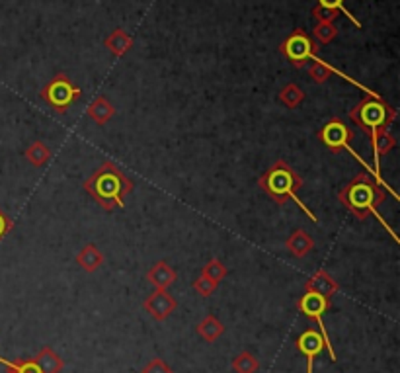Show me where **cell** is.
<instances>
[{"label": "cell", "mask_w": 400, "mask_h": 373, "mask_svg": "<svg viewBox=\"0 0 400 373\" xmlns=\"http://www.w3.org/2000/svg\"><path fill=\"white\" fill-rule=\"evenodd\" d=\"M82 188L96 199V203L104 211H113L125 206V198L133 192L135 184L121 172L116 163L106 161L98 170H94V174L84 180Z\"/></svg>", "instance_id": "6da1fadb"}, {"label": "cell", "mask_w": 400, "mask_h": 373, "mask_svg": "<svg viewBox=\"0 0 400 373\" xmlns=\"http://www.w3.org/2000/svg\"><path fill=\"white\" fill-rule=\"evenodd\" d=\"M338 199L359 221H365L369 215H375L387 227L385 219H381V215L377 213L379 206L385 201V190L367 172H361L352 182H347L346 186L338 192Z\"/></svg>", "instance_id": "7a4b0ae2"}, {"label": "cell", "mask_w": 400, "mask_h": 373, "mask_svg": "<svg viewBox=\"0 0 400 373\" xmlns=\"http://www.w3.org/2000/svg\"><path fill=\"white\" fill-rule=\"evenodd\" d=\"M258 186L260 190H264L278 206H285L287 199H293V201L309 215V219L314 221V223L318 221L313 211L307 208L304 203H301V199L297 196L299 190L303 188V178L297 174L283 158L275 161L264 174L260 176Z\"/></svg>", "instance_id": "3957f363"}, {"label": "cell", "mask_w": 400, "mask_h": 373, "mask_svg": "<svg viewBox=\"0 0 400 373\" xmlns=\"http://www.w3.org/2000/svg\"><path fill=\"white\" fill-rule=\"evenodd\" d=\"M349 120L373 141L377 135L389 131L392 121L397 120V110L381 96H365L349 110Z\"/></svg>", "instance_id": "277c9868"}, {"label": "cell", "mask_w": 400, "mask_h": 373, "mask_svg": "<svg viewBox=\"0 0 400 373\" xmlns=\"http://www.w3.org/2000/svg\"><path fill=\"white\" fill-rule=\"evenodd\" d=\"M39 98L59 116L69 111V108L82 98V88L75 84V80L65 75L57 73L39 92Z\"/></svg>", "instance_id": "5b68a950"}, {"label": "cell", "mask_w": 400, "mask_h": 373, "mask_svg": "<svg viewBox=\"0 0 400 373\" xmlns=\"http://www.w3.org/2000/svg\"><path fill=\"white\" fill-rule=\"evenodd\" d=\"M316 137H318V141L325 145L326 149L330 151V153H340V151H349V153L354 154V158H356L359 165L363 166V168H367L369 172L373 174L375 178V172H373V168L356 153V149L349 145V141L354 139V131L349 129V125H346V121L340 120V118H330V120L326 121L325 125L318 129L316 133Z\"/></svg>", "instance_id": "8992f818"}, {"label": "cell", "mask_w": 400, "mask_h": 373, "mask_svg": "<svg viewBox=\"0 0 400 373\" xmlns=\"http://www.w3.org/2000/svg\"><path fill=\"white\" fill-rule=\"evenodd\" d=\"M297 309H299V313H303L304 317H309L311 320L316 322L318 332H320V336L325 340V350L328 352L332 362H338V356H336L332 340H330L328 330L325 327V318H322L326 311L332 309V297H325L320 295V293H313V291H304V295L297 299Z\"/></svg>", "instance_id": "52a82bcc"}, {"label": "cell", "mask_w": 400, "mask_h": 373, "mask_svg": "<svg viewBox=\"0 0 400 373\" xmlns=\"http://www.w3.org/2000/svg\"><path fill=\"white\" fill-rule=\"evenodd\" d=\"M318 44L304 30H295L291 35H287L280 45V53H282L295 69H303L307 63H311L316 59Z\"/></svg>", "instance_id": "ba28073f"}, {"label": "cell", "mask_w": 400, "mask_h": 373, "mask_svg": "<svg viewBox=\"0 0 400 373\" xmlns=\"http://www.w3.org/2000/svg\"><path fill=\"white\" fill-rule=\"evenodd\" d=\"M176 307H178V301L168 293V289H154L151 295L143 301V309L154 320H166L176 311Z\"/></svg>", "instance_id": "9c48e42d"}, {"label": "cell", "mask_w": 400, "mask_h": 373, "mask_svg": "<svg viewBox=\"0 0 400 373\" xmlns=\"http://www.w3.org/2000/svg\"><path fill=\"white\" fill-rule=\"evenodd\" d=\"M295 346L299 354H303L307 360V373H314V360L325 350V340L320 336V332L314 329H307L303 334L297 336Z\"/></svg>", "instance_id": "30bf717a"}, {"label": "cell", "mask_w": 400, "mask_h": 373, "mask_svg": "<svg viewBox=\"0 0 400 373\" xmlns=\"http://www.w3.org/2000/svg\"><path fill=\"white\" fill-rule=\"evenodd\" d=\"M304 291H313V293H320L325 297H332L340 291V286L332 275L328 274V270L318 268L307 282H304Z\"/></svg>", "instance_id": "8fae6325"}, {"label": "cell", "mask_w": 400, "mask_h": 373, "mask_svg": "<svg viewBox=\"0 0 400 373\" xmlns=\"http://www.w3.org/2000/svg\"><path fill=\"white\" fill-rule=\"evenodd\" d=\"M285 248L293 258H304L314 251V239L304 229H295L285 241Z\"/></svg>", "instance_id": "7c38bea8"}, {"label": "cell", "mask_w": 400, "mask_h": 373, "mask_svg": "<svg viewBox=\"0 0 400 373\" xmlns=\"http://www.w3.org/2000/svg\"><path fill=\"white\" fill-rule=\"evenodd\" d=\"M147 280L149 284L156 287V289H168L170 286L176 284L178 275H176V270L168 262L164 260H158V262L151 266V270L147 272Z\"/></svg>", "instance_id": "4fadbf2b"}, {"label": "cell", "mask_w": 400, "mask_h": 373, "mask_svg": "<svg viewBox=\"0 0 400 373\" xmlns=\"http://www.w3.org/2000/svg\"><path fill=\"white\" fill-rule=\"evenodd\" d=\"M33 362H35V365L39 367L42 373H61L63 367H65V360L51 346H44L42 350L35 354Z\"/></svg>", "instance_id": "5bb4252c"}, {"label": "cell", "mask_w": 400, "mask_h": 373, "mask_svg": "<svg viewBox=\"0 0 400 373\" xmlns=\"http://www.w3.org/2000/svg\"><path fill=\"white\" fill-rule=\"evenodd\" d=\"M75 262L88 272V274H94L96 270H100V266L104 264V254L98 251L96 244H87V246H82L78 254L75 256Z\"/></svg>", "instance_id": "9a60e30c"}, {"label": "cell", "mask_w": 400, "mask_h": 373, "mask_svg": "<svg viewBox=\"0 0 400 373\" xmlns=\"http://www.w3.org/2000/svg\"><path fill=\"white\" fill-rule=\"evenodd\" d=\"M104 45L109 49V53L113 57H123L127 55L131 51V47H133V37H131L129 33L125 32V30H113V32L109 33L108 37L104 39Z\"/></svg>", "instance_id": "2e32d148"}, {"label": "cell", "mask_w": 400, "mask_h": 373, "mask_svg": "<svg viewBox=\"0 0 400 373\" xmlns=\"http://www.w3.org/2000/svg\"><path fill=\"white\" fill-rule=\"evenodd\" d=\"M87 116L92 121H96L98 125H106L113 116H116V108L106 96H98L90 106H88Z\"/></svg>", "instance_id": "e0dca14e"}, {"label": "cell", "mask_w": 400, "mask_h": 373, "mask_svg": "<svg viewBox=\"0 0 400 373\" xmlns=\"http://www.w3.org/2000/svg\"><path fill=\"white\" fill-rule=\"evenodd\" d=\"M195 332L206 342H217L225 332V325L215 315H206L195 327Z\"/></svg>", "instance_id": "ac0fdd59"}, {"label": "cell", "mask_w": 400, "mask_h": 373, "mask_svg": "<svg viewBox=\"0 0 400 373\" xmlns=\"http://www.w3.org/2000/svg\"><path fill=\"white\" fill-rule=\"evenodd\" d=\"M24 156H26V161H28L32 166L42 168V166H45L49 161H51L53 153H51V149H49L44 141H33V143L26 149Z\"/></svg>", "instance_id": "d6986e66"}, {"label": "cell", "mask_w": 400, "mask_h": 373, "mask_svg": "<svg viewBox=\"0 0 400 373\" xmlns=\"http://www.w3.org/2000/svg\"><path fill=\"white\" fill-rule=\"evenodd\" d=\"M278 98H280V102H282L285 108L297 110L304 102V92L303 88L299 87L297 82H289V84H285V87L280 90Z\"/></svg>", "instance_id": "ffe728a7"}, {"label": "cell", "mask_w": 400, "mask_h": 373, "mask_svg": "<svg viewBox=\"0 0 400 373\" xmlns=\"http://www.w3.org/2000/svg\"><path fill=\"white\" fill-rule=\"evenodd\" d=\"M334 73H340V71H336L334 66H330L322 59H313L311 66H309V77L313 78L316 84H325ZM340 75H344V73H340Z\"/></svg>", "instance_id": "44dd1931"}, {"label": "cell", "mask_w": 400, "mask_h": 373, "mask_svg": "<svg viewBox=\"0 0 400 373\" xmlns=\"http://www.w3.org/2000/svg\"><path fill=\"white\" fill-rule=\"evenodd\" d=\"M230 365H233V370L237 373H256L260 367V362L252 352H240Z\"/></svg>", "instance_id": "7402d4cb"}, {"label": "cell", "mask_w": 400, "mask_h": 373, "mask_svg": "<svg viewBox=\"0 0 400 373\" xmlns=\"http://www.w3.org/2000/svg\"><path fill=\"white\" fill-rule=\"evenodd\" d=\"M0 365L6 367V373H42L39 372V367H37L35 362H33V358H30V360H16V362H10V360H6V358L0 356Z\"/></svg>", "instance_id": "603a6c76"}, {"label": "cell", "mask_w": 400, "mask_h": 373, "mask_svg": "<svg viewBox=\"0 0 400 373\" xmlns=\"http://www.w3.org/2000/svg\"><path fill=\"white\" fill-rule=\"evenodd\" d=\"M338 35V28L334 26V22H316L313 30V37L316 44H330L334 42V37Z\"/></svg>", "instance_id": "cb8c5ba5"}, {"label": "cell", "mask_w": 400, "mask_h": 373, "mask_svg": "<svg viewBox=\"0 0 400 373\" xmlns=\"http://www.w3.org/2000/svg\"><path fill=\"white\" fill-rule=\"evenodd\" d=\"M201 275H206L207 280H211V282L219 284L221 280L227 278V266L221 262L219 258H211V260L201 268Z\"/></svg>", "instance_id": "d4e9b609"}, {"label": "cell", "mask_w": 400, "mask_h": 373, "mask_svg": "<svg viewBox=\"0 0 400 373\" xmlns=\"http://www.w3.org/2000/svg\"><path fill=\"white\" fill-rule=\"evenodd\" d=\"M318 4L316 6H320V8H326V10H332V12H342V14H346L347 18L352 20V22L356 24V28H361V22H357L356 16L352 14V12L346 8V0H316Z\"/></svg>", "instance_id": "484cf974"}, {"label": "cell", "mask_w": 400, "mask_h": 373, "mask_svg": "<svg viewBox=\"0 0 400 373\" xmlns=\"http://www.w3.org/2000/svg\"><path fill=\"white\" fill-rule=\"evenodd\" d=\"M217 287H219V284H215V282H211V280H207L206 275H197L194 280V289L199 293L201 297H209L213 295L217 291Z\"/></svg>", "instance_id": "4316f807"}, {"label": "cell", "mask_w": 400, "mask_h": 373, "mask_svg": "<svg viewBox=\"0 0 400 373\" xmlns=\"http://www.w3.org/2000/svg\"><path fill=\"white\" fill-rule=\"evenodd\" d=\"M141 373H174V372H172V367L164 362V360H161V358H154V360H151V362L143 367Z\"/></svg>", "instance_id": "83f0119b"}, {"label": "cell", "mask_w": 400, "mask_h": 373, "mask_svg": "<svg viewBox=\"0 0 400 373\" xmlns=\"http://www.w3.org/2000/svg\"><path fill=\"white\" fill-rule=\"evenodd\" d=\"M313 18L316 22H334L336 18H338V12L326 10V8H320V6H314Z\"/></svg>", "instance_id": "f1b7e54d"}, {"label": "cell", "mask_w": 400, "mask_h": 373, "mask_svg": "<svg viewBox=\"0 0 400 373\" xmlns=\"http://www.w3.org/2000/svg\"><path fill=\"white\" fill-rule=\"evenodd\" d=\"M14 229V221L2 211V208H0V242H2V239L10 233V230Z\"/></svg>", "instance_id": "f546056e"}]
</instances>
